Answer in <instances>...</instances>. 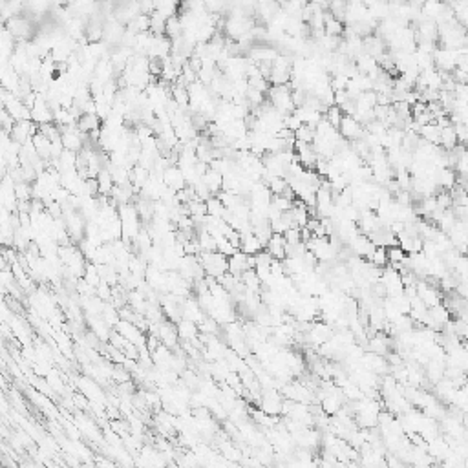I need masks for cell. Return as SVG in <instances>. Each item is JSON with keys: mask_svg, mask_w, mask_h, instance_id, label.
<instances>
[{"mask_svg": "<svg viewBox=\"0 0 468 468\" xmlns=\"http://www.w3.org/2000/svg\"><path fill=\"white\" fill-rule=\"evenodd\" d=\"M242 236V243H240V251L247 256H256L258 253L264 251V245L260 243V240L254 236L253 232L251 234H240Z\"/></svg>", "mask_w": 468, "mask_h": 468, "instance_id": "cell-3", "label": "cell"}, {"mask_svg": "<svg viewBox=\"0 0 468 468\" xmlns=\"http://www.w3.org/2000/svg\"><path fill=\"white\" fill-rule=\"evenodd\" d=\"M339 134H340L342 139H346L348 143H351V141H357V139H362V136H364V128H362L361 124L357 123L351 115H344L342 121H340Z\"/></svg>", "mask_w": 468, "mask_h": 468, "instance_id": "cell-1", "label": "cell"}, {"mask_svg": "<svg viewBox=\"0 0 468 468\" xmlns=\"http://www.w3.org/2000/svg\"><path fill=\"white\" fill-rule=\"evenodd\" d=\"M205 207H207V214L212 216V218H220L223 216V212H225V207L220 203V199L218 197H210V199H207L205 201Z\"/></svg>", "mask_w": 468, "mask_h": 468, "instance_id": "cell-5", "label": "cell"}, {"mask_svg": "<svg viewBox=\"0 0 468 468\" xmlns=\"http://www.w3.org/2000/svg\"><path fill=\"white\" fill-rule=\"evenodd\" d=\"M386 254H388V265L389 264H400V262H404V258H406V253H404V251H400L399 245H397V247L386 249Z\"/></svg>", "mask_w": 468, "mask_h": 468, "instance_id": "cell-7", "label": "cell"}, {"mask_svg": "<svg viewBox=\"0 0 468 468\" xmlns=\"http://www.w3.org/2000/svg\"><path fill=\"white\" fill-rule=\"evenodd\" d=\"M264 251L269 254L273 260H278V262L285 260V240H283L282 234H273Z\"/></svg>", "mask_w": 468, "mask_h": 468, "instance_id": "cell-2", "label": "cell"}, {"mask_svg": "<svg viewBox=\"0 0 468 468\" xmlns=\"http://www.w3.org/2000/svg\"><path fill=\"white\" fill-rule=\"evenodd\" d=\"M294 139H296V141L305 143V145H311L313 139H315V130L309 128L307 124H302V126L294 132Z\"/></svg>", "mask_w": 468, "mask_h": 468, "instance_id": "cell-6", "label": "cell"}, {"mask_svg": "<svg viewBox=\"0 0 468 468\" xmlns=\"http://www.w3.org/2000/svg\"><path fill=\"white\" fill-rule=\"evenodd\" d=\"M342 112H340V108L339 106H329L327 108V112H326V115H324V119H326L327 123H329V126L331 128H335L337 132H339V126H340V121H342Z\"/></svg>", "mask_w": 468, "mask_h": 468, "instance_id": "cell-4", "label": "cell"}]
</instances>
